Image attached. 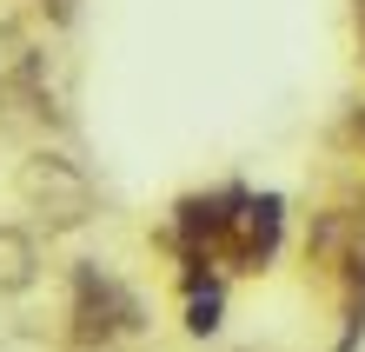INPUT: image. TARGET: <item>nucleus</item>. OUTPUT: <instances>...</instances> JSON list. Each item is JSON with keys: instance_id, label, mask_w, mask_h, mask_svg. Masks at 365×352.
Segmentation results:
<instances>
[{"instance_id": "7ed1b4c3", "label": "nucleus", "mask_w": 365, "mask_h": 352, "mask_svg": "<svg viewBox=\"0 0 365 352\" xmlns=\"http://www.w3.org/2000/svg\"><path fill=\"white\" fill-rule=\"evenodd\" d=\"M53 120V94L47 80H40V60H14L7 74H0V126H14V134H34V126Z\"/></svg>"}, {"instance_id": "20e7f679", "label": "nucleus", "mask_w": 365, "mask_h": 352, "mask_svg": "<svg viewBox=\"0 0 365 352\" xmlns=\"http://www.w3.org/2000/svg\"><path fill=\"white\" fill-rule=\"evenodd\" d=\"M40 273V246L20 226H0V293H20V286H34Z\"/></svg>"}, {"instance_id": "f257e3e1", "label": "nucleus", "mask_w": 365, "mask_h": 352, "mask_svg": "<svg viewBox=\"0 0 365 352\" xmlns=\"http://www.w3.org/2000/svg\"><path fill=\"white\" fill-rule=\"evenodd\" d=\"M140 326H146L140 299L126 293L113 273L80 266V279H73V339L80 346H120V339H133Z\"/></svg>"}, {"instance_id": "39448f33", "label": "nucleus", "mask_w": 365, "mask_h": 352, "mask_svg": "<svg viewBox=\"0 0 365 352\" xmlns=\"http://www.w3.org/2000/svg\"><path fill=\"white\" fill-rule=\"evenodd\" d=\"M352 233H359V219L352 213H319L312 219V259H346V246H352Z\"/></svg>"}, {"instance_id": "f03ea898", "label": "nucleus", "mask_w": 365, "mask_h": 352, "mask_svg": "<svg viewBox=\"0 0 365 352\" xmlns=\"http://www.w3.org/2000/svg\"><path fill=\"white\" fill-rule=\"evenodd\" d=\"M20 200H27L47 226H80V219L93 213V180L80 173L67 153H34V160H20Z\"/></svg>"}, {"instance_id": "423d86ee", "label": "nucleus", "mask_w": 365, "mask_h": 352, "mask_svg": "<svg viewBox=\"0 0 365 352\" xmlns=\"http://www.w3.org/2000/svg\"><path fill=\"white\" fill-rule=\"evenodd\" d=\"M346 134H352V140H359V146H365V100H359V106H352V120H346Z\"/></svg>"}]
</instances>
